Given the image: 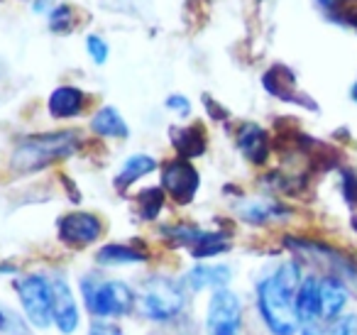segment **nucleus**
<instances>
[{"label": "nucleus", "instance_id": "nucleus-23", "mask_svg": "<svg viewBox=\"0 0 357 335\" xmlns=\"http://www.w3.org/2000/svg\"><path fill=\"white\" fill-rule=\"evenodd\" d=\"M100 8L113 13H142L147 8H152L149 0H100Z\"/></svg>", "mask_w": 357, "mask_h": 335}, {"label": "nucleus", "instance_id": "nucleus-20", "mask_svg": "<svg viewBox=\"0 0 357 335\" xmlns=\"http://www.w3.org/2000/svg\"><path fill=\"white\" fill-rule=\"evenodd\" d=\"M238 213L250 225H262V223L272 221V218L284 216V208L272 201H248L238 208Z\"/></svg>", "mask_w": 357, "mask_h": 335}, {"label": "nucleus", "instance_id": "nucleus-26", "mask_svg": "<svg viewBox=\"0 0 357 335\" xmlns=\"http://www.w3.org/2000/svg\"><path fill=\"white\" fill-rule=\"evenodd\" d=\"M167 108L174 110L176 115H181V118H186V115H191V100L181 94H174L167 98Z\"/></svg>", "mask_w": 357, "mask_h": 335}, {"label": "nucleus", "instance_id": "nucleus-11", "mask_svg": "<svg viewBox=\"0 0 357 335\" xmlns=\"http://www.w3.org/2000/svg\"><path fill=\"white\" fill-rule=\"evenodd\" d=\"M350 304V289L337 276H323L321 279V318L333 323L345 313Z\"/></svg>", "mask_w": 357, "mask_h": 335}, {"label": "nucleus", "instance_id": "nucleus-3", "mask_svg": "<svg viewBox=\"0 0 357 335\" xmlns=\"http://www.w3.org/2000/svg\"><path fill=\"white\" fill-rule=\"evenodd\" d=\"M84 304L93 318H123L132 311L135 291L120 279H93L84 276L81 281Z\"/></svg>", "mask_w": 357, "mask_h": 335}, {"label": "nucleus", "instance_id": "nucleus-13", "mask_svg": "<svg viewBox=\"0 0 357 335\" xmlns=\"http://www.w3.org/2000/svg\"><path fill=\"white\" fill-rule=\"evenodd\" d=\"M50 115L56 120H69L84 113L86 108V94L76 86H59L52 91L50 100H47Z\"/></svg>", "mask_w": 357, "mask_h": 335}, {"label": "nucleus", "instance_id": "nucleus-21", "mask_svg": "<svg viewBox=\"0 0 357 335\" xmlns=\"http://www.w3.org/2000/svg\"><path fill=\"white\" fill-rule=\"evenodd\" d=\"M137 208L142 221H154L164 208V188H142L137 193Z\"/></svg>", "mask_w": 357, "mask_h": 335}, {"label": "nucleus", "instance_id": "nucleus-25", "mask_svg": "<svg viewBox=\"0 0 357 335\" xmlns=\"http://www.w3.org/2000/svg\"><path fill=\"white\" fill-rule=\"evenodd\" d=\"M331 335H357V315L342 313L337 320H333Z\"/></svg>", "mask_w": 357, "mask_h": 335}, {"label": "nucleus", "instance_id": "nucleus-16", "mask_svg": "<svg viewBox=\"0 0 357 335\" xmlns=\"http://www.w3.org/2000/svg\"><path fill=\"white\" fill-rule=\"evenodd\" d=\"M147 250L137 245H128V242H110L103 245L96 252V262L100 267H125V265H142L147 262Z\"/></svg>", "mask_w": 357, "mask_h": 335}, {"label": "nucleus", "instance_id": "nucleus-1", "mask_svg": "<svg viewBox=\"0 0 357 335\" xmlns=\"http://www.w3.org/2000/svg\"><path fill=\"white\" fill-rule=\"evenodd\" d=\"M301 281V265L296 260L279 262L272 274L257 281V311L272 335H296L301 328L294 308V296Z\"/></svg>", "mask_w": 357, "mask_h": 335}, {"label": "nucleus", "instance_id": "nucleus-8", "mask_svg": "<svg viewBox=\"0 0 357 335\" xmlns=\"http://www.w3.org/2000/svg\"><path fill=\"white\" fill-rule=\"evenodd\" d=\"M56 230H59V240L64 242V245L89 247L100 237L103 223H100V218L93 216V213L76 211V213H69V216L61 218Z\"/></svg>", "mask_w": 357, "mask_h": 335}, {"label": "nucleus", "instance_id": "nucleus-29", "mask_svg": "<svg viewBox=\"0 0 357 335\" xmlns=\"http://www.w3.org/2000/svg\"><path fill=\"white\" fill-rule=\"evenodd\" d=\"M318 3H321L323 8H333L337 3V0H318Z\"/></svg>", "mask_w": 357, "mask_h": 335}, {"label": "nucleus", "instance_id": "nucleus-6", "mask_svg": "<svg viewBox=\"0 0 357 335\" xmlns=\"http://www.w3.org/2000/svg\"><path fill=\"white\" fill-rule=\"evenodd\" d=\"M206 328H208V335H240L243 304H240V296L235 291H213L208 301V313H206Z\"/></svg>", "mask_w": 357, "mask_h": 335}, {"label": "nucleus", "instance_id": "nucleus-9", "mask_svg": "<svg viewBox=\"0 0 357 335\" xmlns=\"http://www.w3.org/2000/svg\"><path fill=\"white\" fill-rule=\"evenodd\" d=\"M52 299H54V325L59 333L71 335L79 328V304H76V294L71 291L69 281L64 276L52 281Z\"/></svg>", "mask_w": 357, "mask_h": 335}, {"label": "nucleus", "instance_id": "nucleus-18", "mask_svg": "<svg viewBox=\"0 0 357 335\" xmlns=\"http://www.w3.org/2000/svg\"><path fill=\"white\" fill-rule=\"evenodd\" d=\"M154 169H157V159L154 157H149V154H132V157H128L123 162V167H120L113 184H115V188L125 191V188L132 186L135 181H139V179H144L147 174H152Z\"/></svg>", "mask_w": 357, "mask_h": 335}, {"label": "nucleus", "instance_id": "nucleus-19", "mask_svg": "<svg viewBox=\"0 0 357 335\" xmlns=\"http://www.w3.org/2000/svg\"><path fill=\"white\" fill-rule=\"evenodd\" d=\"M169 137H172L176 152L181 154V159H194L206 152V135L199 125L196 128H172Z\"/></svg>", "mask_w": 357, "mask_h": 335}, {"label": "nucleus", "instance_id": "nucleus-5", "mask_svg": "<svg viewBox=\"0 0 357 335\" xmlns=\"http://www.w3.org/2000/svg\"><path fill=\"white\" fill-rule=\"evenodd\" d=\"M20 306L27 315V323L37 330H47L54 323V299H52V281L42 274H30L15 281Z\"/></svg>", "mask_w": 357, "mask_h": 335}, {"label": "nucleus", "instance_id": "nucleus-30", "mask_svg": "<svg viewBox=\"0 0 357 335\" xmlns=\"http://www.w3.org/2000/svg\"><path fill=\"white\" fill-rule=\"evenodd\" d=\"M352 100H355V103H357V84L352 86Z\"/></svg>", "mask_w": 357, "mask_h": 335}, {"label": "nucleus", "instance_id": "nucleus-15", "mask_svg": "<svg viewBox=\"0 0 357 335\" xmlns=\"http://www.w3.org/2000/svg\"><path fill=\"white\" fill-rule=\"evenodd\" d=\"M238 147L252 164H264L269 157V135L257 123H245L238 130Z\"/></svg>", "mask_w": 357, "mask_h": 335}, {"label": "nucleus", "instance_id": "nucleus-28", "mask_svg": "<svg viewBox=\"0 0 357 335\" xmlns=\"http://www.w3.org/2000/svg\"><path fill=\"white\" fill-rule=\"evenodd\" d=\"M301 335H331V333H326V330H323L321 325L311 323V325H303V328H301Z\"/></svg>", "mask_w": 357, "mask_h": 335}, {"label": "nucleus", "instance_id": "nucleus-12", "mask_svg": "<svg viewBox=\"0 0 357 335\" xmlns=\"http://www.w3.org/2000/svg\"><path fill=\"white\" fill-rule=\"evenodd\" d=\"M230 279H233V269L228 265H196L194 269L186 271L184 286L191 291H204V289H228Z\"/></svg>", "mask_w": 357, "mask_h": 335}, {"label": "nucleus", "instance_id": "nucleus-4", "mask_svg": "<svg viewBox=\"0 0 357 335\" xmlns=\"http://www.w3.org/2000/svg\"><path fill=\"white\" fill-rule=\"evenodd\" d=\"M139 313L154 323L174 320L186 306L184 284L169 279V276H152L139 289Z\"/></svg>", "mask_w": 357, "mask_h": 335}, {"label": "nucleus", "instance_id": "nucleus-14", "mask_svg": "<svg viewBox=\"0 0 357 335\" xmlns=\"http://www.w3.org/2000/svg\"><path fill=\"white\" fill-rule=\"evenodd\" d=\"M262 84H264V89H267L272 96H277V98L291 100V103H303L306 108H316V103H313V100L298 96L296 79H294V74L287 69V66H274V69H269L267 74H264Z\"/></svg>", "mask_w": 357, "mask_h": 335}, {"label": "nucleus", "instance_id": "nucleus-17", "mask_svg": "<svg viewBox=\"0 0 357 335\" xmlns=\"http://www.w3.org/2000/svg\"><path fill=\"white\" fill-rule=\"evenodd\" d=\"M91 130L100 137H118L125 140L130 135V128L125 123V118L120 115L118 108L113 105H103L100 110H96V115L91 118Z\"/></svg>", "mask_w": 357, "mask_h": 335}, {"label": "nucleus", "instance_id": "nucleus-24", "mask_svg": "<svg viewBox=\"0 0 357 335\" xmlns=\"http://www.w3.org/2000/svg\"><path fill=\"white\" fill-rule=\"evenodd\" d=\"M86 52H89L91 61H96V64H105L110 57L108 42H105L100 35H89V40H86Z\"/></svg>", "mask_w": 357, "mask_h": 335}, {"label": "nucleus", "instance_id": "nucleus-10", "mask_svg": "<svg viewBox=\"0 0 357 335\" xmlns=\"http://www.w3.org/2000/svg\"><path fill=\"white\" fill-rule=\"evenodd\" d=\"M294 308L301 325H311L321 320V279L318 276H303L294 296Z\"/></svg>", "mask_w": 357, "mask_h": 335}, {"label": "nucleus", "instance_id": "nucleus-27", "mask_svg": "<svg viewBox=\"0 0 357 335\" xmlns=\"http://www.w3.org/2000/svg\"><path fill=\"white\" fill-rule=\"evenodd\" d=\"M89 335H125L123 328L115 323H108V320H93L89 325Z\"/></svg>", "mask_w": 357, "mask_h": 335}, {"label": "nucleus", "instance_id": "nucleus-7", "mask_svg": "<svg viewBox=\"0 0 357 335\" xmlns=\"http://www.w3.org/2000/svg\"><path fill=\"white\" fill-rule=\"evenodd\" d=\"M201 177L189 159H172L162 167V188L178 203L186 206L196 198Z\"/></svg>", "mask_w": 357, "mask_h": 335}, {"label": "nucleus", "instance_id": "nucleus-2", "mask_svg": "<svg viewBox=\"0 0 357 335\" xmlns=\"http://www.w3.org/2000/svg\"><path fill=\"white\" fill-rule=\"evenodd\" d=\"M76 149H79V135L74 130L32 135V137L17 142L15 152L10 157V167L15 174H32L59 162V159L71 157Z\"/></svg>", "mask_w": 357, "mask_h": 335}, {"label": "nucleus", "instance_id": "nucleus-22", "mask_svg": "<svg viewBox=\"0 0 357 335\" xmlns=\"http://www.w3.org/2000/svg\"><path fill=\"white\" fill-rule=\"evenodd\" d=\"M50 30L56 32V35H69L74 30V10L71 6L61 3V6L52 8L50 13Z\"/></svg>", "mask_w": 357, "mask_h": 335}]
</instances>
